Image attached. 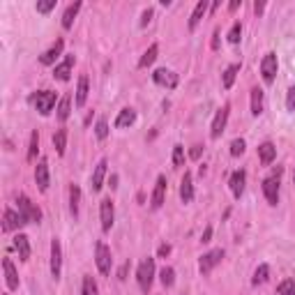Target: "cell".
<instances>
[{
	"label": "cell",
	"instance_id": "6da1fadb",
	"mask_svg": "<svg viewBox=\"0 0 295 295\" xmlns=\"http://www.w3.org/2000/svg\"><path fill=\"white\" fill-rule=\"evenodd\" d=\"M152 277H155V258H145L141 260L139 270H136V279H139V286L143 293H148L152 286Z\"/></svg>",
	"mask_w": 295,
	"mask_h": 295
},
{
	"label": "cell",
	"instance_id": "7a4b0ae2",
	"mask_svg": "<svg viewBox=\"0 0 295 295\" xmlns=\"http://www.w3.org/2000/svg\"><path fill=\"white\" fill-rule=\"evenodd\" d=\"M16 203H19V212H21V217H23L25 224H32V221H37V224H40L42 212H40V208H35V205L30 203V199H28V196L21 194L19 199H16Z\"/></svg>",
	"mask_w": 295,
	"mask_h": 295
},
{
	"label": "cell",
	"instance_id": "3957f363",
	"mask_svg": "<svg viewBox=\"0 0 295 295\" xmlns=\"http://www.w3.org/2000/svg\"><path fill=\"white\" fill-rule=\"evenodd\" d=\"M32 104H35V109L40 111L42 115H49L51 109L55 106V92L53 90H42V92H37V95L32 97Z\"/></svg>",
	"mask_w": 295,
	"mask_h": 295
},
{
	"label": "cell",
	"instance_id": "277c9868",
	"mask_svg": "<svg viewBox=\"0 0 295 295\" xmlns=\"http://www.w3.org/2000/svg\"><path fill=\"white\" fill-rule=\"evenodd\" d=\"M221 258H224V251L221 249H212V251H208V254H203L201 256V263H199L201 275H210V272L215 270V265L221 263Z\"/></svg>",
	"mask_w": 295,
	"mask_h": 295
},
{
	"label": "cell",
	"instance_id": "5b68a950",
	"mask_svg": "<svg viewBox=\"0 0 295 295\" xmlns=\"http://www.w3.org/2000/svg\"><path fill=\"white\" fill-rule=\"evenodd\" d=\"M277 67H279V62H277V55L275 53H265L263 60H260V74H263L265 83H272V81H275Z\"/></svg>",
	"mask_w": 295,
	"mask_h": 295
},
{
	"label": "cell",
	"instance_id": "8992f818",
	"mask_svg": "<svg viewBox=\"0 0 295 295\" xmlns=\"http://www.w3.org/2000/svg\"><path fill=\"white\" fill-rule=\"evenodd\" d=\"M97 256H95V260H97V270L102 272V275H111V249L104 245V242H97Z\"/></svg>",
	"mask_w": 295,
	"mask_h": 295
},
{
	"label": "cell",
	"instance_id": "52a82bcc",
	"mask_svg": "<svg viewBox=\"0 0 295 295\" xmlns=\"http://www.w3.org/2000/svg\"><path fill=\"white\" fill-rule=\"evenodd\" d=\"M60 270H62V249H60V240H51V275L53 279L60 277Z\"/></svg>",
	"mask_w": 295,
	"mask_h": 295
},
{
	"label": "cell",
	"instance_id": "ba28073f",
	"mask_svg": "<svg viewBox=\"0 0 295 295\" xmlns=\"http://www.w3.org/2000/svg\"><path fill=\"white\" fill-rule=\"evenodd\" d=\"M100 215H102V231L109 233L111 226H113V219H115V210H113V201L111 199H104L100 205Z\"/></svg>",
	"mask_w": 295,
	"mask_h": 295
},
{
	"label": "cell",
	"instance_id": "9c48e42d",
	"mask_svg": "<svg viewBox=\"0 0 295 295\" xmlns=\"http://www.w3.org/2000/svg\"><path fill=\"white\" fill-rule=\"evenodd\" d=\"M263 194L268 199L270 205H277L279 203V178H265L263 180Z\"/></svg>",
	"mask_w": 295,
	"mask_h": 295
},
{
	"label": "cell",
	"instance_id": "30bf717a",
	"mask_svg": "<svg viewBox=\"0 0 295 295\" xmlns=\"http://www.w3.org/2000/svg\"><path fill=\"white\" fill-rule=\"evenodd\" d=\"M226 120H228V104H226L224 109L217 111L215 120H212V127H210L212 139H219V136H221V132H224V127H226Z\"/></svg>",
	"mask_w": 295,
	"mask_h": 295
},
{
	"label": "cell",
	"instance_id": "8fae6325",
	"mask_svg": "<svg viewBox=\"0 0 295 295\" xmlns=\"http://www.w3.org/2000/svg\"><path fill=\"white\" fill-rule=\"evenodd\" d=\"M152 79H155L157 85H164L169 90H173L175 85H178V74H173L171 70H157L155 74H152Z\"/></svg>",
	"mask_w": 295,
	"mask_h": 295
},
{
	"label": "cell",
	"instance_id": "7c38bea8",
	"mask_svg": "<svg viewBox=\"0 0 295 295\" xmlns=\"http://www.w3.org/2000/svg\"><path fill=\"white\" fill-rule=\"evenodd\" d=\"M62 49H65V42H62V40H55V44L51 46L49 51H44V53L40 55V62H42V65H53V62L58 60V55L62 53Z\"/></svg>",
	"mask_w": 295,
	"mask_h": 295
},
{
	"label": "cell",
	"instance_id": "4fadbf2b",
	"mask_svg": "<svg viewBox=\"0 0 295 295\" xmlns=\"http://www.w3.org/2000/svg\"><path fill=\"white\" fill-rule=\"evenodd\" d=\"M72 67H74V55H67V58L60 62V65H55L53 76H55L58 81H70V76H72Z\"/></svg>",
	"mask_w": 295,
	"mask_h": 295
},
{
	"label": "cell",
	"instance_id": "5bb4252c",
	"mask_svg": "<svg viewBox=\"0 0 295 295\" xmlns=\"http://www.w3.org/2000/svg\"><path fill=\"white\" fill-rule=\"evenodd\" d=\"M23 224L25 221H23V217H21V212L5 210V217H3V231H16Z\"/></svg>",
	"mask_w": 295,
	"mask_h": 295
},
{
	"label": "cell",
	"instance_id": "9a60e30c",
	"mask_svg": "<svg viewBox=\"0 0 295 295\" xmlns=\"http://www.w3.org/2000/svg\"><path fill=\"white\" fill-rule=\"evenodd\" d=\"M3 270H5V281H7V288L10 290H16L19 288V275L14 270V263L10 258L3 260Z\"/></svg>",
	"mask_w": 295,
	"mask_h": 295
},
{
	"label": "cell",
	"instance_id": "2e32d148",
	"mask_svg": "<svg viewBox=\"0 0 295 295\" xmlns=\"http://www.w3.org/2000/svg\"><path fill=\"white\" fill-rule=\"evenodd\" d=\"M106 166H109V161H106V159H102L100 164L95 166V173H92V178H90V187H92V191H100V189H102V185H104Z\"/></svg>",
	"mask_w": 295,
	"mask_h": 295
},
{
	"label": "cell",
	"instance_id": "e0dca14e",
	"mask_svg": "<svg viewBox=\"0 0 295 295\" xmlns=\"http://www.w3.org/2000/svg\"><path fill=\"white\" fill-rule=\"evenodd\" d=\"M245 180H247V175H245V171H235L233 175H231V191H233V196L235 199H240L242 196V191H245Z\"/></svg>",
	"mask_w": 295,
	"mask_h": 295
},
{
	"label": "cell",
	"instance_id": "ac0fdd59",
	"mask_svg": "<svg viewBox=\"0 0 295 295\" xmlns=\"http://www.w3.org/2000/svg\"><path fill=\"white\" fill-rule=\"evenodd\" d=\"M35 180H37V187L40 191H46L49 189V164L46 161H40L35 169Z\"/></svg>",
	"mask_w": 295,
	"mask_h": 295
},
{
	"label": "cell",
	"instance_id": "d6986e66",
	"mask_svg": "<svg viewBox=\"0 0 295 295\" xmlns=\"http://www.w3.org/2000/svg\"><path fill=\"white\" fill-rule=\"evenodd\" d=\"M164 196H166V178H164V175H159L157 182H155V191H152V208H161Z\"/></svg>",
	"mask_w": 295,
	"mask_h": 295
},
{
	"label": "cell",
	"instance_id": "ffe728a7",
	"mask_svg": "<svg viewBox=\"0 0 295 295\" xmlns=\"http://www.w3.org/2000/svg\"><path fill=\"white\" fill-rule=\"evenodd\" d=\"M180 199H182V203H191V199H194V182H191V173H185V178H182V182H180Z\"/></svg>",
	"mask_w": 295,
	"mask_h": 295
},
{
	"label": "cell",
	"instance_id": "44dd1931",
	"mask_svg": "<svg viewBox=\"0 0 295 295\" xmlns=\"http://www.w3.org/2000/svg\"><path fill=\"white\" fill-rule=\"evenodd\" d=\"M136 122V111L134 109H122L120 113H118V118H115V127H132Z\"/></svg>",
	"mask_w": 295,
	"mask_h": 295
},
{
	"label": "cell",
	"instance_id": "7402d4cb",
	"mask_svg": "<svg viewBox=\"0 0 295 295\" xmlns=\"http://www.w3.org/2000/svg\"><path fill=\"white\" fill-rule=\"evenodd\" d=\"M14 249L19 251V258L21 260H28L30 258V242L25 235H16L14 238Z\"/></svg>",
	"mask_w": 295,
	"mask_h": 295
},
{
	"label": "cell",
	"instance_id": "603a6c76",
	"mask_svg": "<svg viewBox=\"0 0 295 295\" xmlns=\"http://www.w3.org/2000/svg\"><path fill=\"white\" fill-rule=\"evenodd\" d=\"M258 157H260V164H272L275 161V157H277V148L272 143H263V145H258Z\"/></svg>",
	"mask_w": 295,
	"mask_h": 295
},
{
	"label": "cell",
	"instance_id": "cb8c5ba5",
	"mask_svg": "<svg viewBox=\"0 0 295 295\" xmlns=\"http://www.w3.org/2000/svg\"><path fill=\"white\" fill-rule=\"evenodd\" d=\"M88 100V76H79V85H76V106H83Z\"/></svg>",
	"mask_w": 295,
	"mask_h": 295
},
{
	"label": "cell",
	"instance_id": "d4e9b609",
	"mask_svg": "<svg viewBox=\"0 0 295 295\" xmlns=\"http://www.w3.org/2000/svg\"><path fill=\"white\" fill-rule=\"evenodd\" d=\"M205 10H208V3H205V0H201V3H196L194 12H191V16H189V30H194L196 25L201 23V19H203Z\"/></svg>",
	"mask_w": 295,
	"mask_h": 295
},
{
	"label": "cell",
	"instance_id": "484cf974",
	"mask_svg": "<svg viewBox=\"0 0 295 295\" xmlns=\"http://www.w3.org/2000/svg\"><path fill=\"white\" fill-rule=\"evenodd\" d=\"M157 53H159V46H157V44H150V49L145 51V53L141 55V60H139V67H141V70H145V67H150L152 62L157 60Z\"/></svg>",
	"mask_w": 295,
	"mask_h": 295
},
{
	"label": "cell",
	"instance_id": "4316f807",
	"mask_svg": "<svg viewBox=\"0 0 295 295\" xmlns=\"http://www.w3.org/2000/svg\"><path fill=\"white\" fill-rule=\"evenodd\" d=\"M79 10H81V3H74V5H70L65 10V14H62V28H65V30H70V28H72V23H74Z\"/></svg>",
	"mask_w": 295,
	"mask_h": 295
},
{
	"label": "cell",
	"instance_id": "83f0119b",
	"mask_svg": "<svg viewBox=\"0 0 295 295\" xmlns=\"http://www.w3.org/2000/svg\"><path fill=\"white\" fill-rule=\"evenodd\" d=\"M251 113L254 115L263 113V90H260V88H254V90H251Z\"/></svg>",
	"mask_w": 295,
	"mask_h": 295
},
{
	"label": "cell",
	"instance_id": "f1b7e54d",
	"mask_svg": "<svg viewBox=\"0 0 295 295\" xmlns=\"http://www.w3.org/2000/svg\"><path fill=\"white\" fill-rule=\"evenodd\" d=\"M79 201H81V189L76 185L70 187V212L74 217H79Z\"/></svg>",
	"mask_w": 295,
	"mask_h": 295
},
{
	"label": "cell",
	"instance_id": "f546056e",
	"mask_svg": "<svg viewBox=\"0 0 295 295\" xmlns=\"http://www.w3.org/2000/svg\"><path fill=\"white\" fill-rule=\"evenodd\" d=\"M53 145L58 155H65V145H67V129H58L53 134Z\"/></svg>",
	"mask_w": 295,
	"mask_h": 295
},
{
	"label": "cell",
	"instance_id": "4dcf8cb0",
	"mask_svg": "<svg viewBox=\"0 0 295 295\" xmlns=\"http://www.w3.org/2000/svg\"><path fill=\"white\" fill-rule=\"evenodd\" d=\"M70 106H72V97L65 95L60 100V104H58V120L60 122H65L67 118H70Z\"/></svg>",
	"mask_w": 295,
	"mask_h": 295
},
{
	"label": "cell",
	"instance_id": "1f68e13d",
	"mask_svg": "<svg viewBox=\"0 0 295 295\" xmlns=\"http://www.w3.org/2000/svg\"><path fill=\"white\" fill-rule=\"evenodd\" d=\"M268 275H270V268H268L265 263H260L258 268H256V272H254V279H251V284H254V286L265 284V281H268Z\"/></svg>",
	"mask_w": 295,
	"mask_h": 295
},
{
	"label": "cell",
	"instance_id": "d6a6232c",
	"mask_svg": "<svg viewBox=\"0 0 295 295\" xmlns=\"http://www.w3.org/2000/svg\"><path fill=\"white\" fill-rule=\"evenodd\" d=\"M238 72H240V65H228L226 67V72H224V88H231V85L235 83V76H238Z\"/></svg>",
	"mask_w": 295,
	"mask_h": 295
},
{
	"label": "cell",
	"instance_id": "836d02e7",
	"mask_svg": "<svg viewBox=\"0 0 295 295\" xmlns=\"http://www.w3.org/2000/svg\"><path fill=\"white\" fill-rule=\"evenodd\" d=\"M159 279H161V284L166 286V288H171V286L175 284V272H173V268H161V272H159Z\"/></svg>",
	"mask_w": 295,
	"mask_h": 295
},
{
	"label": "cell",
	"instance_id": "e575fe53",
	"mask_svg": "<svg viewBox=\"0 0 295 295\" xmlns=\"http://www.w3.org/2000/svg\"><path fill=\"white\" fill-rule=\"evenodd\" d=\"M81 295H97V284L92 277H83V286H81Z\"/></svg>",
	"mask_w": 295,
	"mask_h": 295
},
{
	"label": "cell",
	"instance_id": "d590c367",
	"mask_svg": "<svg viewBox=\"0 0 295 295\" xmlns=\"http://www.w3.org/2000/svg\"><path fill=\"white\" fill-rule=\"evenodd\" d=\"M37 150H40V134L32 132V134H30V148H28V159H30V161L37 157Z\"/></svg>",
	"mask_w": 295,
	"mask_h": 295
},
{
	"label": "cell",
	"instance_id": "8d00e7d4",
	"mask_svg": "<svg viewBox=\"0 0 295 295\" xmlns=\"http://www.w3.org/2000/svg\"><path fill=\"white\" fill-rule=\"evenodd\" d=\"M277 293L279 295H295V281L293 279H284L277 286Z\"/></svg>",
	"mask_w": 295,
	"mask_h": 295
},
{
	"label": "cell",
	"instance_id": "74e56055",
	"mask_svg": "<svg viewBox=\"0 0 295 295\" xmlns=\"http://www.w3.org/2000/svg\"><path fill=\"white\" fill-rule=\"evenodd\" d=\"M95 134H97V139L100 141H104L106 136H109V122L102 118V120H97V125H95Z\"/></svg>",
	"mask_w": 295,
	"mask_h": 295
},
{
	"label": "cell",
	"instance_id": "f35d334b",
	"mask_svg": "<svg viewBox=\"0 0 295 295\" xmlns=\"http://www.w3.org/2000/svg\"><path fill=\"white\" fill-rule=\"evenodd\" d=\"M185 164V148L182 145H175L173 148V166H182Z\"/></svg>",
	"mask_w": 295,
	"mask_h": 295
},
{
	"label": "cell",
	"instance_id": "ab89813d",
	"mask_svg": "<svg viewBox=\"0 0 295 295\" xmlns=\"http://www.w3.org/2000/svg\"><path fill=\"white\" fill-rule=\"evenodd\" d=\"M245 148H247L245 141H242V139H235L233 143H231V155H233V157H240L242 152H245Z\"/></svg>",
	"mask_w": 295,
	"mask_h": 295
},
{
	"label": "cell",
	"instance_id": "60d3db41",
	"mask_svg": "<svg viewBox=\"0 0 295 295\" xmlns=\"http://www.w3.org/2000/svg\"><path fill=\"white\" fill-rule=\"evenodd\" d=\"M240 35H242V25L233 23V28H231V32H228V42L231 44H238V42H240Z\"/></svg>",
	"mask_w": 295,
	"mask_h": 295
},
{
	"label": "cell",
	"instance_id": "b9f144b4",
	"mask_svg": "<svg viewBox=\"0 0 295 295\" xmlns=\"http://www.w3.org/2000/svg\"><path fill=\"white\" fill-rule=\"evenodd\" d=\"M53 7H55V0H44V3H37V12H42V14L51 12Z\"/></svg>",
	"mask_w": 295,
	"mask_h": 295
},
{
	"label": "cell",
	"instance_id": "7bdbcfd3",
	"mask_svg": "<svg viewBox=\"0 0 295 295\" xmlns=\"http://www.w3.org/2000/svg\"><path fill=\"white\" fill-rule=\"evenodd\" d=\"M286 109L295 111V88H288V95H286Z\"/></svg>",
	"mask_w": 295,
	"mask_h": 295
},
{
	"label": "cell",
	"instance_id": "ee69618b",
	"mask_svg": "<svg viewBox=\"0 0 295 295\" xmlns=\"http://www.w3.org/2000/svg\"><path fill=\"white\" fill-rule=\"evenodd\" d=\"M150 19H152V10H150V7H148V10L143 12V16H141V25H143V28H145V25L150 23Z\"/></svg>",
	"mask_w": 295,
	"mask_h": 295
},
{
	"label": "cell",
	"instance_id": "f6af8a7d",
	"mask_svg": "<svg viewBox=\"0 0 295 295\" xmlns=\"http://www.w3.org/2000/svg\"><path fill=\"white\" fill-rule=\"evenodd\" d=\"M210 238H212V226H208L203 231V235H201V242H210Z\"/></svg>",
	"mask_w": 295,
	"mask_h": 295
},
{
	"label": "cell",
	"instance_id": "bcb514c9",
	"mask_svg": "<svg viewBox=\"0 0 295 295\" xmlns=\"http://www.w3.org/2000/svg\"><path fill=\"white\" fill-rule=\"evenodd\" d=\"M127 270H129V263H125V265L120 268V272H118V279H120V281L127 279Z\"/></svg>",
	"mask_w": 295,
	"mask_h": 295
},
{
	"label": "cell",
	"instance_id": "7dc6e473",
	"mask_svg": "<svg viewBox=\"0 0 295 295\" xmlns=\"http://www.w3.org/2000/svg\"><path fill=\"white\" fill-rule=\"evenodd\" d=\"M219 35H221V32L219 30H215V35H212V49H219Z\"/></svg>",
	"mask_w": 295,
	"mask_h": 295
},
{
	"label": "cell",
	"instance_id": "c3c4849f",
	"mask_svg": "<svg viewBox=\"0 0 295 295\" xmlns=\"http://www.w3.org/2000/svg\"><path fill=\"white\" fill-rule=\"evenodd\" d=\"M189 155H191V159H199V157H201V145H194Z\"/></svg>",
	"mask_w": 295,
	"mask_h": 295
},
{
	"label": "cell",
	"instance_id": "681fc988",
	"mask_svg": "<svg viewBox=\"0 0 295 295\" xmlns=\"http://www.w3.org/2000/svg\"><path fill=\"white\" fill-rule=\"evenodd\" d=\"M171 254V245H161L159 247V256H169Z\"/></svg>",
	"mask_w": 295,
	"mask_h": 295
},
{
	"label": "cell",
	"instance_id": "f907efd6",
	"mask_svg": "<svg viewBox=\"0 0 295 295\" xmlns=\"http://www.w3.org/2000/svg\"><path fill=\"white\" fill-rule=\"evenodd\" d=\"M265 10V5H263V3H258V0H256V3H254V12H256V14H260V12H263Z\"/></svg>",
	"mask_w": 295,
	"mask_h": 295
},
{
	"label": "cell",
	"instance_id": "816d5d0a",
	"mask_svg": "<svg viewBox=\"0 0 295 295\" xmlns=\"http://www.w3.org/2000/svg\"><path fill=\"white\" fill-rule=\"evenodd\" d=\"M238 7H240V3H238V0H233V3H231V5H228V10H231V12H235V10H238Z\"/></svg>",
	"mask_w": 295,
	"mask_h": 295
},
{
	"label": "cell",
	"instance_id": "f5cc1de1",
	"mask_svg": "<svg viewBox=\"0 0 295 295\" xmlns=\"http://www.w3.org/2000/svg\"><path fill=\"white\" fill-rule=\"evenodd\" d=\"M293 185H295V173H293Z\"/></svg>",
	"mask_w": 295,
	"mask_h": 295
}]
</instances>
